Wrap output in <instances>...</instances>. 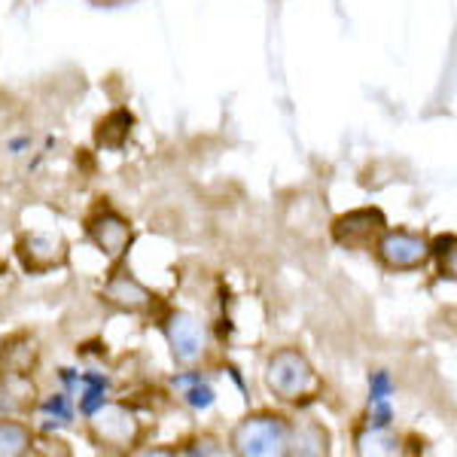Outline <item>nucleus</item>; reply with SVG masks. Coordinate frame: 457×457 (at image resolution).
<instances>
[{
	"label": "nucleus",
	"instance_id": "2eb2a0df",
	"mask_svg": "<svg viewBox=\"0 0 457 457\" xmlns=\"http://www.w3.org/2000/svg\"><path fill=\"white\" fill-rule=\"evenodd\" d=\"M31 448V433L25 424L19 421H0V457H12V454H25Z\"/></svg>",
	"mask_w": 457,
	"mask_h": 457
},
{
	"label": "nucleus",
	"instance_id": "0eeeda50",
	"mask_svg": "<svg viewBox=\"0 0 457 457\" xmlns=\"http://www.w3.org/2000/svg\"><path fill=\"white\" fill-rule=\"evenodd\" d=\"M88 238L95 241V247L101 250L110 260H120V256L131 245V226L129 220L120 217L116 211H98L86 226Z\"/></svg>",
	"mask_w": 457,
	"mask_h": 457
},
{
	"label": "nucleus",
	"instance_id": "39448f33",
	"mask_svg": "<svg viewBox=\"0 0 457 457\" xmlns=\"http://www.w3.org/2000/svg\"><path fill=\"white\" fill-rule=\"evenodd\" d=\"M165 336H168V345H171L174 360L180 366H195L198 360L204 357V351H208V336H204L202 320L189 312L168 314Z\"/></svg>",
	"mask_w": 457,
	"mask_h": 457
},
{
	"label": "nucleus",
	"instance_id": "6e6552de",
	"mask_svg": "<svg viewBox=\"0 0 457 457\" xmlns=\"http://www.w3.org/2000/svg\"><path fill=\"white\" fill-rule=\"evenodd\" d=\"M19 260L28 271L43 275V271H53L68 260V245H64L58 235H25L19 241Z\"/></svg>",
	"mask_w": 457,
	"mask_h": 457
},
{
	"label": "nucleus",
	"instance_id": "1a4fd4ad",
	"mask_svg": "<svg viewBox=\"0 0 457 457\" xmlns=\"http://www.w3.org/2000/svg\"><path fill=\"white\" fill-rule=\"evenodd\" d=\"M104 299L110 305L122 308V312H131V314H141V312H150L153 305V293L131 278V271H116L113 278L104 284Z\"/></svg>",
	"mask_w": 457,
	"mask_h": 457
},
{
	"label": "nucleus",
	"instance_id": "dca6fc26",
	"mask_svg": "<svg viewBox=\"0 0 457 457\" xmlns=\"http://www.w3.org/2000/svg\"><path fill=\"white\" fill-rule=\"evenodd\" d=\"M131 113L129 110H116V113H110L104 122H101V129H98V144H104V146H122L125 144V137H129V131H131Z\"/></svg>",
	"mask_w": 457,
	"mask_h": 457
},
{
	"label": "nucleus",
	"instance_id": "ddd939ff",
	"mask_svg": "<svg viewBox=\"0 0 457 457\" xmlns=\"http://www.w3.org/2000/svg\"><path fill=\"white\" fill-rule=\"evenodd\" d=\"M287 452H299V454H323L327 452V433L317 424H302L299 430H290V439H287Z\"/></svg>",
	"mask_w": 457,
	"mask_h": 457
},
{
	"label": "nucleus",
	"instance_id": "6ab92c4d",
	"mask_svg": "<svg viewBox=\"0 0 457 457\" xmlns=\"http://www.w3.org/2000/svg\"><path fill=\"white\" fill-rule=\"evenodd\" d=\"M390 394H394V378H390V372L378 370L370 375V400L372 403H381V400H390Z\"/></svg>",
	"mask_w": 457,
	"mask_h": 457
},
{
	"label": "nucleus",
	"instance_id": "f03ea898",
	"mask_svg": "<svg viewBox=\"0 0 457 457\" xmlns=\"http://www.w3.org/2000/svg\"><path fill=\"white\" fill-rule=\"evenodd\" d=\"M290 424L281 415H250L232 430V452L245 457H271L287 452Z\"/></svg>",
	"mask_w": 457,
	"mask_h": 457
},
{
	"label": "nucleus",
	"instance_id": "7ed1b4c3",
	"mask_svg": "<svg viewBox=\"0 0 457 457\" xmlns=\"http://www.w3.org/2000/svg\"><path fill=\"white\" fill-rule=\"evenodd\" d=\"M375 253L390 271H415L430 260V245L405 228H385L375 241Z\"/></svg>",
	"mask_w": 457,
	"mask_h": 457
},
{
	"label": "nucleus",
	"instance_id": "f257e3e1",
	"mask_svg": "<svg viewBox=\"0 0 457 457\" xmlns=\"http://www.w3.org/2000/svg\"><path fill=\"white\" fill-rule=\"evenodd\" d=\"M265 387L281 403H308L320 394V378L305 353L296 348H281L265 363Z\"/></svg>",
	"mask_w": 457,
	"mask_h": 457
},
{
	"label": "nucleus",
	"instance_id": "f3484780",
	"mask_svg": "<svg viewBox=\"0 0 457 457\" xmlns=\"http://www.w3.org/2000/svg\"><path fill=\"white\" fill-rule=\"evenodd\" d=\"M43 418H46V427H68L73 424V405H71V396L68 394H53L46 396L40 405Z\"/></svg>",
	"mask_w": 457,
	"mask_h": 457
},
{
	"label": "nucleus",
	"instance_id": "9b49d317",
	"mask_svg": "<svg viewBox=\"0 0 457 457\" xmlns=\"http://www.w3.org/2000/svg\"><path fill=\"white\" fill-rule=\"evenodd\" d=\"M174 387H180V390H183V400H187L189 409H195V411L211 409L213 400H217V394H213V387L208 385V378H204V375H198V372H183V375H177V378H174Z\"/></svg>",
	"mask_w": 457,
	"mask_h": 457
},
{
	"label": "nucleus",
	"instance_id": "20e7f679",
	"mask_svg": "<svg viewBox=\"0 0 457 457\" xmlns=\"http://www.w3.org/2000/svg\"><path fill=\"white\" fill-rule=\"evenodd\" d=\"M92 421H88V430H92V439L98 442L101 448H131L141 436V424L131 415L125 405H101L95 409Z\"/></svg>",
	"mask_w": 457,
	"mask_h": 457
},
{
	"label": "nucleus",
	"instance_id": "4468645a",
	"mask_svg": "<svg viewBox=\"0 0 457 457\" xmlns=\"http://www.w3.org/2000/svg\"><path fill=\"white\" fill-rule=\"evenodd\" d=\"M79 381H83V400H79V411L88 418L95 409H101V405L107 403V390H110V378L107 375H98V372H86L79 375Z\"/></svg>",
	"mask_w": 457,
	"mask_h": 457
},
{
	"label": "nucleus",
	"instance_id": "f8f14e48",
	"mask_svg": "<svg viewBox=\"0 0 457 457\" xmlns=\"http://www.w3.org/2000/svg\"><path fill=\"white\" fill-rule=\"evenodd\" d=\"M34 360H37V348H34V342H28V338H21V348H19V338L16 342H4V348H0V366L6 363L4 372L28 375L34 366Z\"/></svg>",
	"mask_w": 457,
	"mask_h": 457
},
{
	"label": "nucleus",
	"instance_id": "423d86ee",
	"mask_svg": "<svg viewBox=\"0 0 457 457\" xmlns=\"http://www.w3.org/2000/svg\"><path fill=\"white\" fill-rule=\"evenodd\" d=\"M387 228L385 213L378 208H360L351 213H342V217L333 223V238L336 245L342 247H370L378 241V235Z\"/></svg>",
	"mask_w": 457,
	"mask_h": 457
},
{
	"label": "nucleus",
	"instance_id": "9d476101",
	"mask_svg": "<svg viewBox=\"0 0 457 457\" xmlns=\"http://www.w3.org/2000/svg\"><path fill=\"white\" fill-rule=\"evenodd\" d=\"M34 405V385L21 372H0V418H16Z\"/></svg>",
	"mask_w": 457,
	"mask_h": 457
},
{
	"label": "nucleus",
	"instance_id": "a211bd4d",
	"mask_svg": "<svg viewBox=\"0 0 457 457\" xmlns=\"http://www.w3.org/2000/svg\"><path fill=\"white\" fill-rule=\"evenodd\" d=\"M430 256H436V260H439L442 278H448V281H452L454 271H457V265H454V235H439L436 245L430 247Z\"/></svg>",
	"mask_w": 457,
	"mask_h": 457
}]
</instances>
